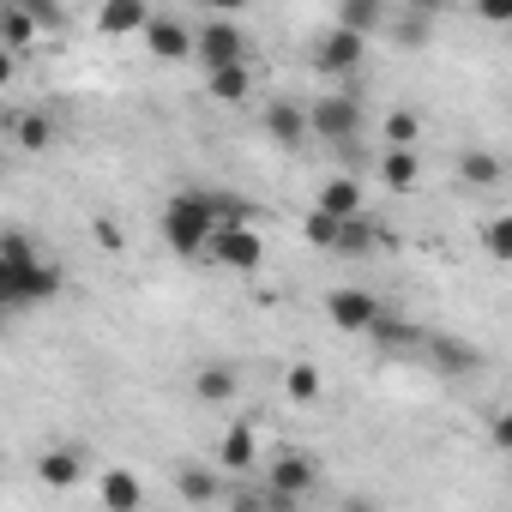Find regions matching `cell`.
Returning <instances> with one entry per match:
<instances>
[{"mask_svg": "<svg viewBox=\"0 0 512 512\" xmlns=\"http://www.w3.org/2000/svg\"><path fill=\"white\" fill-rule=\"evenodd\" d=\"M235 217H241L235 199L205 193V187H181V193H169L157 229H163V247L169 253H181V260H205V241L217 235V223H235Z\"/></svg>", "mask_w": 512, "mask_h": 512, "instance_id": "cell-1", "label": "cell"}, {"mask_svg": "<svg viewBox=\"0 0 512 512\" xmlns=\"http://www.w3.org/2000/svg\"><path fill=\"white\" fill-rule=\"evenodd\" d=\"M205 260L211 266H223V272H260L266 266V235L253 229L247 217H235V223H217V235L205 241Z\"/></svg>", "mask_w": 512, "mask_h": 512, "instance_id": "cell-2", "label": "cell"}, {"mask_svg": "<svg viewBox=\"0 0 512 512\" xmlns=\"http://www.w3.org/2000/svg\"><path fill=\"white\" fill-rule=\"evenodd\" d=\"M193 61H205V73H217V67H247V31H241L235 19H223V13L199 19V25H193Z\"/></svg>", "mask_w": 512, "mask_h": 512, "instance_id": "cell-3", "label": "cell"}, {"mask_svg": "<svg viewBox=\"0 0 512 512\" xmlns=\"http://www.w3.org/2000/svg\"><path fill=\"white\" fill-rule=\"evenodd\" d=\"M362 127H368V115H362V103L344 97V91H338V97H320V103L308 109V139H320V145H332V151L356 145Z\"/></svg>", "mask_w": 512, "mask_h": 512, "instance_id": "cell-4", "label": "cell"}, {"mask_svg": "<svg viewBox=\"0 0 512 512\" xmlns=\"http://www.w3.org/2000/svg\"><path fill=\"white\" fill-rule=\"evenodd\" d=\"M260 488L302 506V500L320 488V458H308V452H278V458L266 464V482H260Z\"/></svg>", "mask_w": 512, "mask_h": 512, "instance_id": "cell-5", "label": "cell"}, {"mask_svg": "<svg viewBox=\"0 0 512 512\" xmlns=\"http://www.w3.org/2000/svg\"><path fill=\"white\" fill-rule=\"evenodd\" d=\"M308 61H314V73H320V79H350V73L368 61V43H362V37H350V31H320Z\"/></svg>", "mask_w": 512, "mask_h": 512, "instance_id": "cell-6", "label": "cell"}, {"mask_svg": "<svg viewBox=\"0 0 512 512\" xmlns=\"http://www.w3.org/2000/svg\"><path fill=\"white\" fill-rule=\"evenodd\" d=\"M440 374H452V380H464V374H482L488 368V356L476 350V344H464V338H452V332H422V344H416Z\"/></svg>", "mask_w": 512, "mask_h": 512, "instance_id": "cell-7", "label": "cell"}, {"mask_svg": "<svg viewBox=\"0 0 512 512\" xmlns=\"http://www.w3.org/2000/svg\"><path fill=\"white\" fill-rule=\"evenodd\" d=\"M380 314H386V308H380L374 290H332V302H326V320H332L338 332H350V338H368V326H374Z\"/></svg>", "mask_w": 512, "mask_h": 512, "instance_id": "cell-8", "label": "cell"}, {"mask_svg": "<svg viewBox=\"0 0 512 512\" xmlns=\"http://www.w3.org/2000/svg\"><path fill=\"white\" fill-rule=\"evenodd\" d=\"M151 61H193V25L175 19V13H151V25L139 31Z\"/></svg>", "mask_w": 512, "mask_h": 512, "instance_id": "cell-9", "label": "cell"}, {"mask_svg": "<svg viewBox=\"0 0 512 512\" xmlns=\"http://www.w3.org/2000/svg\"><path fill=\"white\" fill-rule=\"evenodd\" d=\"M260 127H266V139H272L278 151H302V145H308V109L290 103V97H272L266 115H260Z\"/></svg>", "mask_w": 512, "mask_h": 512, "instance_id": "cell-10", "label": "cell"}, {"mask_svg": "<svg viewBox=\"0 0 512 512\" xmlns=\"http://www.w3.org/2000/svg\"><path fill=\"white\" fill-rule=\"evenodd\" d=\"M85 476H91V464H85L79 446H49V452L37 458V482H43L49 494H67V488H79Z\"/></svg>", "mask_w": 512, "mask_h": 512, "instance_id": "cell-11", "label": "cell"}, {"mask_svg": "<svg viewBox=\"0 0 512 512\" xmlns=\"http://www.w3.org/2000/svg\"><path fill=\"white\" fill-rule=\"evenodd\" d=\"M314 211H326L332 223H344V217H362V211H368V181H362V175H332V181L320 187Z\"/></svg>", "mask_w": 512, "mask_h": 512, "instance_id": "cell-12", "label": "cell"}, {"mask_svg": "<svg viewBox=\"0 0 512 512\" xmlns=\"http://www.w3.org/2000/svg\"><path fill=\"white\" fill-rule=\"evenodd\" d=\"M253 464H260V428H253V422L223 428V446H217V476H241V470H253Z\"/></svg>", "mask_w": 512, "mask_h": 512, "instance_id": "cell-13", "label": "cell"}, {"mask_svg": "<svg viewBox=\"0 0 512 512\" xmlns=\"http://www.w3.org/2000/svg\"><path fill=\"white\" fill-rule=\"evenodd\" d=\"M97 500H103V512H139L145 506V482L127 464H115V470L97 476Z\"/></svg>", "mask_w": 512, "mask_h": 512, "instance_id": "cell-14", "label": "cell"}, {"mask_svg": "<svg viewBox=\"0 0 512 512\" xmlns=\"http://www.w3.org/2000/svg\"><path fill=\"white\" fill-rule=\"evenodd\" d=\"M374 247H386V229L362 211V217H344L338 223V241H332V253H344V260H368Z\"/></svg>", "mask_w": 512, "mask_h": 512, "instance_id": "cell-15", "label": "cell"}, {"mask_svg": "<svg viewBox=\"0 0 512 512\" xmlns=\"http://www.w3.org/2000/svg\"><path fill=\"white\" fill-rule=\"evenodd\" d=\"M145 25H151L145 0H103V7H97V31L103 37H139Z\"/></svg>", "mask_w": 512, "mask_h": 512, "instance_id": "cell-16", "label": "cell"}, {"mask_svg": "<svg viewBox=\"0 0 512 512\" xmlns=\"http://www.w3.org/2000/svg\"><path fill=\"white\" fill-rule=\"evenodd\" d=\"M386 7H380V0H344V7H338V25L332 31H350V37H362V43H374L380 31H386Z\"/></svg>", "mask_w": 512, "mask_h": 512, "instance_id": "cell-17", "label": "cell"}, {"mask_svg": "<svg viewBox=\"0 0 512 512\" xmlns=\"http://www.w3.org/2000/svg\"><path fill=\"white\" fill-rule=\"evenodd\" d=\"M7 133H13V145L19 151H55V115H43V109H19L13 121H7Z\"/></svg>", "mask_w": 512, "mask_h": 512, "instance_id": "cell-18", "label": "cell"}, {"mask_svg": "<svg viewBox=\"0 0 512 512\" xmlns=\"http://www.w3.org/2000/svg\"><path fill=\"white\" fill-rule=\"evenodd\" d=\"M175 494H181L187 506H217V500H223V476H217L211 464H181V470H175Z\"/></svg>", "mask_w": 512, "mask_h": 512, "instance_id": "cell-19", "label": "cell"}, {"mask_svg": "<svg viewBox=\"0 0 512 512\" xmlns=\"http://www.w3.org/2000/svg\"><path fill=\"white\" fill-rule=\"evenodd\" d=\"M235 392H241V374H235L229 362H205V368L193 374V398H199V404H229Z\"/></svg>", "mask_w": 512, "mask_h": 512, "instance_id": "cell-20", "label": "cell"}, {"mask_svg": "<svg viewBox=\"0 0 512 512\" xmlns=\"http://www.w3.org/2000/svg\"><path fill=\"white\" fill-rule=\"evenodd\" d=\"M37 25H31V13L19 7V0H7V7H0V49L7 55H25V49H37Z\"/></svg>", "mask_w": 512, "mask_h": 512, "instance_id": "cell-21", "label": "cell"}, {"mask_svg": "<svg viewBox=\"0 0 512 512\" xmlns=\"http://www.w3.org/2000/svg\"><path fill=\"white\" fill-rule=\"evenodd\" d=\"M205 91L217 97V103H247L253 97V67H217V73H205Z\"/></svg>", "mask_w": 512, "mask_h": 512, "instance_id": "cell-22", "label": "cell"}, {"mask_svg": "<svg viewBox=\"0 0 512 512\" xmlns=\"http://www.w3.org/2000/svg\"><path fill=\"white\" fill-rule=\"evenodd\" d=\"M458 175H464V187H500V157L488 145H464Z\"/></svg>", "mask_w": 512, "mask_h": 512, "instance_id": "cell-23", "label": "cell"}, {"mask_svg": "<svg viewBox=\"0 0 512 512\" xmlns=\"http://www.w3.org/2000/svg\"><path fill=\"white\" fill-rule=\"evenodd\" d=\"M380 181H386L392 193H410V187L422 181V157H416V151H380Z\"/></svg>", "mask_w": 512, "mask_h": 512, "instance_id": "cell-24", "label": "cell"}, {"mask_svg": "<svg viewBox=\"0 0 512 512\" xmlns=\"http://www.w3.org/2000/svg\"><path fill=\"white\" fill-rule=\"evenodd\" d=\"M368 344H374V350H416V344H422V326H410V320H392V314H380V320L368 326Z\"/></svg>", "mask_w": 512, "mask_h": 512, "instance_id": "cell-25", "label": "cell"}, {"mask_svg": "<svg viewBox=\"0 0 512 512\" xmlns=\"http://www.w3.org/2000/svg\"><path fill=\"white\" fill-rule=\"evenodd\" d=\"M320 392H326V374L314 362H290L284 368V398L290 404H320Z\"/></svg>", "mask_w": 512, "mask_h": 512, "instance_id": "cell-26", "label": "cell"}, {"mask_svg": "<svg viewBox=\"0 0 512 512\" xmlns=\"http://www.w3.org/2000/svg\"><path fill=\"white\" fill-rule=\"evenodd\" d=\"M380 139H386V151H416V139H422V115H416V109H392L386 127H380Z\"/></svg>", "mask_w": 512, "mask_h": 512, "instance_id": "cell-27", "label": "cell"}, {"mask_svg": "<svg viewBox=\"0 0 512 512\" xmlns=\"http://www.w3.org/2000/svg\"><path fill=\"white\" fill-rule=\"evenodd\" d=\"M0 260H7V266H31V260H43V247H37L31 229H0Z\"/></svg>", "mask_w": 512, "mask_h": 512, "instance_id": "cell-28", "label": "cell"}, {"mask_svg": "<svg viewBox=\"0 0 512 512\" xmlns=\"http://www.w3.org/2000/svg\"><path fill=\"white\" fill-rule=\"evenodd\" d=\"M428 19H434V13H404V19H386V31H392L404 49H422V43H428Z\"/></svg>", "mask_w": 512, "mask_h": 512, "instance_id": "cell-29", "label": "cell"}, {"mask_svg": "<svg viewBox=\"0 0 512 512\" xmlns=\"http://www.w3.org/2000/svg\"><path fill=\"white\" fill-rule=\"evenodd\" d=\"M482 247H488V260H512V217H488Z\"/></svg>", "mask_w": 512, "mask_h": 512, "instance_id": "cell-30", "label": "cell"}, {"mask_svg": "<svg viewBox=\"0 0 512 512\" xmlns=\"http://www.w3.org/2000/svg\"><path fill=\"white\" fill-rule=\"evenodd\" d=\"M302 235H308L314 247H326V253H332V241H338V223H332L326 211H308V217H302Z\"/></svg>", "mask_w": 512, "mask_h": 512, "instance_id": "cell-31", "label": "cell"}, {"mask_svg": "<svg viewBox=\"0 0 512 512\" xmlns=\"http://www.w3.org/2000/svg\"><path fill=\"white\" fill-rule=\"evenodd\" d=\"M223 506L229 512H266V494L260 488H223Z\"/></svg>", "mask_w": 512, "mask_h": 512, "instance_id": "cell-32", "label": "cell"}, {"mask_svg": "<svg viewBox=\"0 0 512 512\" xmlns=\"http://www.w3.org/2000/svg\"><path fill=\"white\" fill-rule=\"evenodd\" d=\"M91 235H97V247H103V253H121V247H127V235H121V223H115V217H97V223H91Z\"/></svg>", "mask_w": 512, "mask_h": 512, "instance_id": "cell-33", "label": "cell"}, {"mask_svg": "<svg viewBox=\"0 0 512 512\" xmlns=\"http://www.w3.org/2000/svg\"><path fill=\"white\" fill-rule=\"evenodd\" d=\"M488 440H494V446H512V416H506V410L488 416Z\"/></svg>", "mask_w": 512, "mask_h": 512, "instance_id": "cell-34", "label": "cell"}, {"mask_svg": "<svg viewBox=\"0 0 512 512\" xmlns=\"http://www.w3.org/2000/svg\"><path fill=\"white\" fill-rule=\"evenodd\" d=\"M338 512H380V500H374V494H344Z\"/></svg>", "mask_w": 512, "mask_h": 512, "instance_id": "cell-35", "label": "cell"}, {"mask_svg": "<svg viewBox=\"0 0 512 512\" xmlns=\"http://www.w3.org/2000/svg\"><path fill=\"white\" fill-rule=\"evenodd\" d=\"M19 79V55H7V49H0V91H7Z\"/></svg>", "mask_w": 512, "mask_h": 512, "instance_id": "cell-36", "label": "cell"}, {"mask_svg": "<svg viewBox=\"0 0 512 512\" xmlns=\"http://www.w3.org/2000/svg\"><path fill=\"white\" fill-rule=\"evenodd\" d=\"M260 494H266V488H260ZM266 512H302V506H296V500H284V494H266Z\"/></svg>", "mask_w": 512, "mask_h": 512, "instance_id": "cell-37", "label": "cell"}, {"mask_svg": "<svg viewBox=\"0 0 512 512\" xmlns=\"http://www.w3.org/2000/svg\"><path fill=\"white\" fill-rule=\"evenodd\" d=\"M0 320H7V314H0Z\"/></svg>", "mask_w": 512, "mask_h": 512, "instance_id": "cell-38", "label": "cell"}]
</instances>
